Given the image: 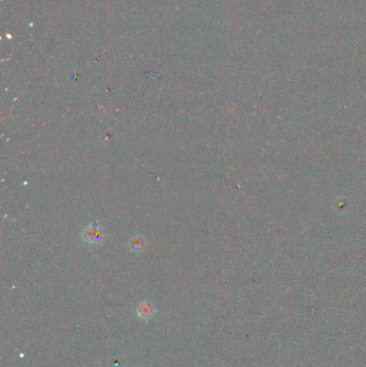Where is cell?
Segmentation results:
<instances>
[{
  "mask_svg": "<svg viewBox=\"0 0 366 367\" xmlns=\"http://www.w3.org/2000/svg\"><path fill=\"white\" fill-rule=\"evenodd\" d=\"M107 233L104 232V229L100 222L94 221L89 224L88 226L83 229L81 233V239L83 243L90 246L99 245L102 242L106 240Z\"/></svg>",
  "mask_w": 366,
  "mask_h": 367,
  "instance_id": "6da1fadb",
  "label": "cell"
},
{
  "mask_svg": "<svg viewBox=\"0 0 366 367\" xmlns=\"http://www.w3.org/2000/svg\"><path fill=\"white\" fill-rule=\"evenodd\" d=\"M154 311H155V308H154L153 304L147 302V301L142 302L138 307L139 316H140V318H143V319H148V318L152 317L154 314Z\"/></svg>",
  "mask_w": 366,
  "mask_h": 367,
  "instance_id": "3957f363",
  "label": "cell"
},
{
  "mask_svg": "<svg viewBox=\"0 0 366 367\" xmlns=\"http://www.w3.org/2000/svg\"><path fill=\"white\" fill-rule=\"evenodd\" d=\"M146 247V240L141 234H135L129 240V248L133 253L139 254Z\"/></svg>",
  "mask_w": 366,
  "mask_h": 367,
  "instance_id": "7a4b0ae2",
  "label": "cell"
}]
</instances>
